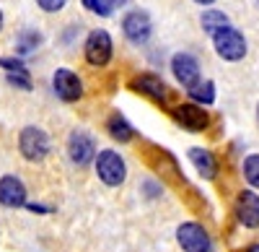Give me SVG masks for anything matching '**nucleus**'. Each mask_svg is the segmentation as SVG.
<instances>
[{
	"label": "nucleus",
	"instance_id": "nucleus-2",
	"mask_svg": "<svg viewBox=\"0 0 259 252\" xmlns=\"http://www.w3.org/2000/svg\"><path fill=\"white\" fill-rule=\"evenodd\" d=\"M96 174L104 185H109V187H119L127 177V166H124V159L112 151V149H104L99 151L96 156Z\"/></svg>",
	"mask_w": 259,
	"mask_h": 252
},
{
	"label": "nucleus",
	"instance_id": "nucleus-9",
	"mask_svg": "<svg viewBox=\"0 0 259 252\" xmlns=\"http://www.w3.org/2000/svg\"><path fill=\"white\" fill-rule=\"evenodd\" d=\"M68 154L73 159V164L78 166H85V164H91L96 159V143L89 133H83V130H75L70 133L68 138Z\"/></svg>",
	"mask_w": 259,
	"mask_h": 252
},
{
	"label": "nucleus",
	"instance_id": "nucleus-3",
	"mask_svg": "<svg viewBox=\"0 0 259 252\" xmlns=\"http://www.w3.org/2000/svg\"><path fill=\"white\" fill-rule=\"evenodd\" d=\"M177 242L184 252H212V239L205 232V226L197 221H187L177 229Z\"/></svg>",
	"mask_w": 259,
	"mask_h": 252
},
{
	"label": "nucleus",
	"instance_id": "nucleus-28",
	"mask_svg": "<svg viewBox=\"0 0 259 252\" xmlns=\"http://www.w3.org/2000/svg\"><path fill=\"white\" fill-rule=\"evenodd\" d=\"M256 120H259V107H256Z\"/></svg>",
	"mask_w": 259,
	"mask_h": 252
},
{
	"label": "nucleus",
	"instance_id": "nucleus-6",
	"mask_svg": "<svg viewBox=\"0 0 259 252\" xmlns=\"http://www.w3.org/2000/svg\"><path fill=\"white\" fill-rule=\"evenodd\" d=\"M171 70H174V78L187 91L200 83V62L189 52H177L174 57H171Z\"/></svg>",
	"mask_w": 259,
	"mask_h": 252
},
{
	"label": "nucleus",
	"instance_id": "nucleus-13",
	"mask_svg": "<svg viewBox=\"0 0 259 252\" xmlns=\"http://www.w3.org/2000/svg\"><path fill=\"white\" fill-rule=\"evenodd\" d=\"M133 89L135 91H140V94H145V96H150L153 101H166V96H168V89H166V83L158 78V76H153V73H143V76H138L135 81H133Z\"/></svg>",
	"mask_w": 259,
	"mask_h": 252
},
{
	"label": "nucleus",
	"instance_id": "nucleus-16",
	"mask_svg": "<svg viewBox=\"0 0 259 252\" xmlns=\"http://www.w3.org/2000/svg\"><path fill=\"white\" fill-rule=\"evenodd\" d=\"M200 24H202V31H207V34L212 37V34H218L223 26H228V16H226L223 11L210 8V11H205V13L200 16Z\"/></svg>",
	"mask_w": 259,
	"mask_h": 252
},
{
	"label": "nucleus",
	"instance_id": "nucleus-25",
	"mask_svg": "<svg viewBox=\"0 0 259 252\" xmlns=\"http://www.w3.org/2000/svg\"><path fill=\"white\" fill-rule=\"evenodd\" d=\"M194 3H200V6H212L215 0H194Z\"/></svg>",
	"mask_w": 259,
	"mask_h": 252
},
{
	"label": "nucleus",
	"instance_id": "nucleus-19",
	"mask_svg": "<svg viewBox=\"0 0 259 252\" xmlns=\"http://www.w3.org/2000/svg\"><path fill=\"white\" fill-rule=\"evenodd\" d=\"M244 179L254 190H259V154H251L244 159Z\"/></svg>",
	"mask_w": 259,
	"mask_h": 252
},
{
	"label": "nucleus",
	"instance_id": "nucleus-26",
	"mask_svg": "<svg viewBox=\"0 0 259 252\" xmlns=\"http://www.w3.org/2000/svg\"><path fill=\"white\" fill-rule=\"evenodd\" d=\"M246 252H259V244H251V247H249Z\"/></svg>",
	"mask_w": 259,
	"mask_h": 252
},
{
	"label": "nucleus",
	"instance_id": "nucleus-20",
	"mask_svg": "<svg viewBox=\"0 0 259 252\" xmlns=\"http://www.w3.org/2000/svg\"><path fill=\"white\" fill-rule=\"evenodd\" d=\"M83 6L89 8L91 13H99V16H109L112 13V6L106 0H83Z\"/></svg>",
	"mask_w": 259,
	"mask_h": 252
},
{
	"label": "nucleus",
	"instance_id": "nucleus-10",
	"mask_svg": "<svg viewBox=\"0 0 259 252\" xmlns=\"http://www.w3.org/2000/svg\"><path fill=\"white\" fill-rule=\"evenodd\" d=\"M236 219L246 229H259V195L254 190H241L236 198Z\"/></svg>",
	"mask_w": 259,
	"mask_h": 252
},
{
	"label": "nucleus",
	"instance_id": "nucleus-29",
	"mask_svg": "<svg viewBox=\"0 0 259 252\" xmlns=\"http://www.w3.org/2000/svg\"><path fill=\"white\" fill-rule=\"evenodd\" d=\"M256 3H259V0H256Z\"/></svg>",
	"mask_w": 259,
	"mask_h": 252
},
{
	"label": "nucleus",
	"instance_id": "nucleus-5",
	"mask_svg": "<svg viewBox=\"0 0 259 252\" xmlns=\"http://www.w3.org/2000/svg\"><path fill=\"white\" fill-rule=\"evenodd\" d=\"M112 37L109 31H104V29H94L89 34V39H85V60L91 62V65L101 68L106 65V62L112 60Z\"/></svg>",
	"mask_w": 259,
	"mask_h": 252
},
{
	"label": "nucleus",
	"instance_id": "nucleus-12",
	"mask_svg": "<svg viewBox=\"0 0 259 252\" xmlns=\"http://www.w3.org/2000/svg\"><path fill=\"white\" fill-rule=\"evenodd\" d=\"M26 203V187L18 177L13 174H6L0 179V205L6 208H21Z\"/></svg>",
	"mask_w": 259,
	"mask_h": 252
},
{
	"label": "nucleus",
	"instance_id": "nucleus-7",
	"mask_svg": "<svg viewBox=\"0 0 259 252\" xmlns=\"http://www.w3.org/2000/svg\"><path fill=\"white\" fill-rule=\"evenodd\" d=\"M122 31H124V37L133 42V45H143V42H148L150 31H153L150 16L145 11H130L122 18Z\"/></svg>",
	"mask_w": 259,
	"mask_h": 252
},
{
	"label": "nucleus",
	"instance_id": "nucleus-17",
	"mask_svg": "<svg viewBox=\"0 0 259 252\" xmlns=\"http://www.w3.org/2000/svg\"><path fill=\"white\" fill-rule=\"evenodd\" d=\"M39 45H41V34L34 31V29H24V31L16 37V52H18V55H29V52H34Z\"/></svg>",
	"mask_w": 259,
	"mask_h": 252
},
{
	"label": "nucleus",
	"instance_id": "nucleus-14",
	"mask_svg": "<svg viewBox=\"0 0 259 252\" xmlns=\"http://www.w3.org/2000/svg\"><path fill=\"white\" fill-rule=\"evenodd\" d=\"M189 161L205 179H215V174H218V161H215V156L207 149H200V146L189 149Z\"/></svg>",
	"mask_w": 259,
	"mask_h": 252
},
{
	"label": "nucleus",
	"instance_id": "nucleus-21",
	"mask_svg": "<svg viewBox=\"0 0 259 252\" xmlns=\"http://www.w3.org/2000/svg\"><path fill=\"white\" fill-rule=\"evenodd\" d=\"M0 65H3L8 73H26V65L16 57H0Z\"/></svg>",
	"mask_w": 259,
	"mask_h": 252
},
{
	"label": "nucleus",
	"instance_id": "nucleus-1",
	"mask_svg": "<svg viewBox=\"0 0 259 252\" xmlns=\"http://www.w3.org/2000/svg\"><path fill=\"white\" fill-rule=\"evenodd\" d=\"M212 45H215V52L218 57L228 60V62H236L246 55V39L244 34L236 29V26H223L218 34H212Z\"/></svg>",
	"mask_w": 259,
	"mask_h": 252
},
{
	"label": "nucleus",
	"instance_id": "nucleus-23",
	"mask_svg": "<svg viewBox=\"0 0 259 252\" xmlns=\"http://www.w3.org/2000/svg\"><path fill=\"white\" fill-rule=\"evenodd\" d=\"M36 3L41 6V11H47V13H55L65 6V0H36Z\"/></svg>",
	"mask_w": 259,
	"mask_h": 252
},
{
	"label": "nucleus",
	"instance_id": "nucleus-4",
	"mask_svg": "<svg viewBox=\"0 0 259 252\" xmlns=\"http://www.w3.org/2000/svg\"><path fill=\"white\" fill-rule=\"evenodd\" d=\"M18 149H21V154H24V159L41 161L50 151V138L39 128H24L21 130V138H18Z\"/></svg>",
	"mask_w": 259,
	"mask_h": 252
},
{
	"label": "nucleus",
	"instance_id": "nucleus-11",
	"mask_svg": "<svg viewBox=\"0 0 259 252\" xmlns=\"http://www.w3.org/2000/svg\"><path fill=\"white\" fill-rule=\"evenodd\" d=\"M52 86H55V94H57L62 101H75V99L83 96V83H80V78H78L73 70L60 68V70L52 76Z\"/></svg>",
	"mask_w": 259,
	"mask_h": 252
},
{
	"label": "nucleus",
	"instance_id": "nucleus-24",
	"mask_svg": "<svg viewBox=\"0 0 259 252\" xmlns=\"http://www.w3.org/2000/svg\"><path fill=\"white\" fill-rule=\"evenodd\" d=\"M106 3H109V6L114 8V6H127V3H130V0H106Z\"/></svg>",
	"mask_w": 259,
	"mask_h": 252
},
{
	"label": "nucleus",
	"instance_id": "nucleus-27",
	"mask_svg": "<svg viewBox=\"0 0 259 252\" xmlns=\"http://www.w3.org/2000/svg\"><path fill=\"white\" fill-rule=\"evenodd\" d=\"M0 29H3V13H0Z\"/></svg>",
	"mask_w": 259,
	"mask_h": 252
},
{
	"label": "nucleus",
	"instance_id": "nucleus-18",
	"mask_svg": "<svg viewBox=\"0 0 259 252\" xmlns=\"http://www.w3.org/2000/svg\"><path fill=\"white\" fill-rule=\"evenodd\" d=\"M189 96L197 104H212L215 101V83L212 81H200L194 89H189Z\"/></svg>",
	"mask_w": 259,
	"mask_h": 252
},
{
	"label": "nucleus",
	"instance_id": "nucleus-15",
	"mask_svg": "<svg viewBox=\"0 0 259 252\" xmlns=\"http://www.w3.org/2000/svg\"><path fill=\"white\" fill-rule=\"evenodd\" d=\"M106 130H109V135L114 138V140H119V143H130L135 138V128L130 125L119 112H114L109 120H106Z\"/></svg>",
	"mask_w": 259,
	"mask_h": 252
},
{
	"label": "nucleus",
	"instance_id": "nucleus-8",
	"mask_svg": "<svg viewBox=\"0 0 259 252\" xmlns=\"http://www.w3.org/2000/svg\"><path fill=\"white\" fill-rule=\"evenodd\" d=\"M174 117L189 133H202L210 125V115L200 107V104H179V107L174 110Z\"/></svg>",
	"mask_w": 259,
	"mask_h": 252
},
{
	"label": "nucleus",
	"instance_id": "nucleus-22",
	"mask_svg": "<svg viewBox=\"0 0 259 252\" xmlns=\"http://www.w3.org/2000/svg\"><path fill=\"white\" fill-rule=\"evenodd\" d=\"M8 83H13V86H18V89H31V81H29V76L26 73H8Z\"/></svg>",
	"mask_w": 259,
	"mask_h": 252
}]
</instances>
